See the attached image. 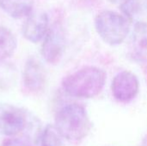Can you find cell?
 <instances>
[{
  "instance_id": "obj_11",
  "label": "cell",
  "mask_w": 147,
  "mask_h": 146,
  "mask_svg": "<svg viewBox=\"0 0 147 146\" xmlns=\"http://www.w3.org/2000/svg\"><path fill=\"white\" fill-rule=\"evenodd\" d=\"M17 46V40L10 30L0 25V61L11 57Z\"/></svg>"
},
{
  "instance_id": "obj_2",
  "label": "cell",
  "mask_w": 147,
  "mask_h": 146,
  "mask_svg": "<svg viewBox=\"0 0 147 146\" xmlns=\"http://www.w3.org/2000/svg\"><path fill=\"white\" fill-rule=\"evenodd\" d=\"M106 79L107 74L102 69L86 66L66 76L62 81V87L71 96L93 98L101 93Z\"/></svg>"
},
{
  "instance_id": "obj_10",
  "label": "cell",
  "mask_w": 147,
  "mask_h": 146,
  "mask_svg": "<svg viewBox=\"0 0 147 146\" xmlns=\"http://www.w3.org/2000/svg\"><path fill=\"white\" fill-rule=\"evenodd\" d=\"M33 7L34 0H0V8L13 18L29 15Z\"/></svg>"
},
{
  "instance_id": "obj_14",
  "label": "cell",
  "mask_w": 147,
  "mask_h": 146,
  "mask_svg": "<svg viewBox=\"0 0 147 146\" xmlns=\"http://www.w3.org/2000/svg\"><path fill=\"white\" fill-rule=\"evenodd\" d=\"M140 7V0H127L120 5V9L122 11L123 15L128 19L132 20L133 16L138 13Z\"/></svg>"
},
{
  "instance_id": "obj_16",
  "label": "cell",
  "mask_w": 147,
  "mask_h": 146,
  "mask_svg": "<svg viewBox=\"0 0 147 146\" xmlns=\"http://www.w3.org/2000/svg\"><path fill=\"white\" fill-rule=\"evenodd\" d=\"M110 3H115V4H119V5H121V4H122L123 3H125V2H127V0H109Z\"/></svg>"
},
{
  "instance_id": "obj_3",
  "label": "cell",
  "mask_w": 147,
  "mask_h": 146,
  "mask_svg": "<svg viewBox=\"0 0 147 146\" xmlns=\"http://www.w3.org/2000/svg\"><path fill=\"white\" fill-rule=\"evenodd\" d=\"M131 20L112 10H102L95 18L97 34L104 42L111 46L121 44L130 30Z\"/></svg>"
},
{
  "instance_id": "obj_13",
  "label": "cell",
  "mask_w": 147,
  "mask_h": 146,
  "mask_svg": "<svg viewBox=\"0 0 147 146\" xmlns=\"http://www.w3.org/2000/svg\"><path fill=\"white\" fill-rule=\"evenodd\" d=\"M16 79V70L13 65L0 61V87L7 88L9 85L14 83Z\"/></svg>"
},
{
  "instance_id": "obj_9",
  "label": "cell",
  "mask_w": 147,
  "mask_h": 146,
  "mask_svg": "<svg viewBox=\"0 0 147 146\" xmlns=\"http://www.w3.org/2000/svg\"><path fill=\"white\" fill-rule=\"evenodd\" d=\"M130 54L134 60L147 63V22L135 24L130 41Z\"/></svg>"
},
{
  "instance_id": "obj_15",
  "label": "cell",
  "mask_w": 147,
  "mask_h": 146,
  "mask_svg": "<svg viewBox=\"0 0 147 146\" xmlns=\"http://www.w3.org/2000/svg\"><path fill=\"white\" fill-rule=\"evenodd\" d=\"M0 146H32V144L30 140L27 139L13 138L5 139Z\"/></svg>"
},
{
  "instance_id": "obj_7",
  "label": "cell",
  "mask_w": 147,
  "mask_h": 146,
  "mask_svg": "<svg viewBox=\"0 0 147 146\" xmlns=\"http://www.w3.org/2000/svg\"><path fill=\"white\" fill-rule=\"evenodd\" d=\"M23 86L32 94L42 91L47 83V73L42 64L35 58H29L24 65L22 73Z\"/></svg>"
},
{
  "instance_id": "obj_1",
  "label": "cell",
  "mask_w": 147,
  "mask_h": 146,
  "mask_svg": "<svg viewBox=\"0 0 147 146\" xmlns=\"http://www.w3.org/2000/svg\"><path fill=\"white\" fill-rule=\"evenodd\" d=\"M54 126L63 139L72 144H79L88 136L91 122L85 108L72 103L58 111Z\"/></svg>"
},
{
  "instance_id": "obj_8",
  "label": "cell",
  "mask_w": 147,
  "mask_h": 146,
  "mask_svg": "<svg viewBox=\"0 0 147 146\" xmlns=\"http://www.w3.org/2000/svg\"><path fill=\"white\" fill-rule=\"evenodd\" d=\"M49 30V18L44 11H33L23 23L22 34L26 40L36 43L47 35Z\"/></svg>"
},
{
  "instance_id": "obj_12",
  "label": "cell",
  "mask_w": 147,
  "mask_h": 146,
  "mask_svg": "<svg viewBox=\"0 0 147 146\" xmlns=\"http://www.w3.org/2000/svg\"><path fill=\"white\" fill-rule=\"evenodd\" d=\"M40 146H65L63 138L54 126L48 125L40 134Z\"/></svg>"
},
{
  "instance_id": "obj_4",
  "label": "cell",
  "mask_w": 147,
  "mask_h": 146,
  "mask_svg": "<svg viewBox=\"0 0 147 146\" xmlns=\"http://www.w3.org/2000/svg\"><path fill=\"white\" fill-rule=\"evenodd\" d=\"M28 124L27 114L10 104L0 103V132L6 136H14L24 131Z\"/></svg>"
},
{
  "instance_id": "obj_5",
  "label": "cell",
  "mask_w": 147,
  "mask_h": 146,
  "mask_svg": "<svg viewBox=\"0 0 147 146\" xmlns=\"http://www.w3.org/2000/svg\"><path fill=\"white\" fill-rule=\"evenodd\" d=\"M112 95L115 99L122 103L133 101L140 90V82L137 76L129 71H123L115 75L111 84Z\"/></svg>"
},
{
  "instance_id": "obj_6",
  "label": "cell",
  "mask_w": 147,
  "mask_h": 146,
  "mask_svg": "<svg viewBox=\"0 0 147 146\" xmlns=\"http://www.w3.org/2000/svg\"><path fill=\"white\" fill-rule=\"evenodd\" d=\"M65 45V39L63 28L60 25H53L49 28L42 44L41 53L44 59L51 65L59 63L63 56Z\"/></svg>"
}]
</instances>
